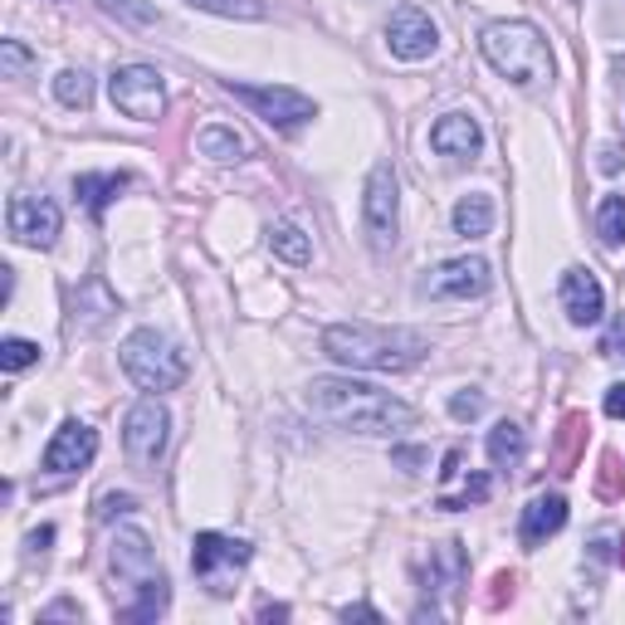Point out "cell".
Returning <instances> with one entry per match:
<instances>
[{
	"label": "cell",
	"instance_id": "17",
	"mask_svg": "<svg viewBox=\"0 0 625 625\" xmlns=\"http://www.w3.org/2000/svg\"><path fill=\"white\" fill-rule=\"evenodd\" d=\"M562 522H567V498H562V494L532 498V504L522 508V522H518L522 548H542L552 532H562Z\"/></svg>",
	"mask_w": 625,
	"mask_h": 625
},
{
	"label": "cell",
	"instance_id": "42",
	"mask_svg": "<svg viewBox=\"0 0 625 625\" xmlns=\"http://www.w3.org/2000/svg\"><path fill=\"white\" fill-rule=\"evenodd\" d=\"M283 616H289V606H265L259 611V621H283Z\"/></svg>",
	"mask_w": 625,
	"mask_h": 625
},
{
	"label": "cell",
	"instance_id": "31",
	"mask_svg": "<svg viewBox=\"0 0 625 625\" xmlns=\"http://www.w3.org/2000/svg\"><path fill=\"white\" fill-rule=\"evenodd\" d=\"M132 508H138V498H132V494H104V498H98V508H94V518L98 522H112V518L132 514Z\"/></svg>",
	"mask_w": 625,
	"mask_h": 625
},
{
	"label": "cell",
	"instance_id": "11",
	"mask_svg": "<svg viewBox=\"0 0 625 625\" xmlns=\"http://www.w3.org/2000/svg\"><path fill=\"white\" fill-rule=\"evenodd\" d=\"M6 225L20 245L30 249H50L60 240V206L50 196H10V211H6Z\"/></svg>",
	"mask_w": 625,
	"mask_h": 625
},
{
	"label": "cell",
	"instance_id": "40",
	"mask_svg": "<svg viewBox=\"0 0 625 625\" xmlns=\"http://www.w3.org/2000/svg\"><path fill=\"white\" fill-rule=\"evenodd\" d=\"M454 474H460V450L445 454V470H440V479H454Z\"/></svg>",
	"mask_w": 625,
	"mask_h": 625
},
{
	"label": "cell",
	"instance_id": "10",
	"mask_svg": "<svg viewBox=\"0 0 625 625\" xmlns=\"http://www.w3.org/2000/svg\"><path fill=\"white\" fill-rule=\"evenodd\" d=\"M386 50L406 64H420L440 50V30L435 20L425 15L420 6H396L391 10V25H386Z\"/></svg>",
	"mask_w": 625,
	"mask_h": 625
},
{
	"label": "cell",
	"instance_id": "4",
	"mask_svg": "<svg viewBox=\"0 0 625 625\" xmlns=\"http://www.w3.org/2000/svg\"><path fill=\"white\" fill-rule=\"evenodd\" d=\"M122 357V371H128L132 381L142 386V391H176L181 381H186V352H181L166 333H157V327H138V333H128V343L118 347Z\"/></svg>",
	"mask_w": 625,
	"mask_h": 625
},
{
	"label": "cell",
	"instance_id": "26",
	"mask_svg": "<svg viewBox=\"0 0 625 625\" xmlns=\"http://www.w3.org/2000/svg\"><path fill=\"white\" fill-rule=\"evenodd\" d=\"M196 10H211V15H225V20H265V0H186Z\"/></svg>",
	"mask_w": 625,
	"mask_h": 625
},
{
	"label": "cell",
	"instance_id": "24",
	"mask_svg": "<svg viewBox=\"0 0 625 625\" xmlns=\"http://www.w3.org/2000/svg\"><path fill=\"white\" fill-rule=\"evenodd\" d=\"M596 235L606 249H621L625 245V196H601L596 206Z\"/></svg>",
	"mask_w": 625,
	"mask_h": 625
},
{
	"label": "cell",
	"instance_id": "22",
	"mask_svg": "<svg viewBox=\"0 0 625 625\" xmlns=\"http://www.w3.org/2000/svg\"><path fill=\"white\" fill-rule=\"evenodd\" d=\"M122 186H128V176H122V172H108V176H78V181H74V196L88 206V215H104V211H108V201L118 196Z\"/></svg>",
	"mask_w": 625,
	"mask_h": 625
},
{
	"label": "cell",
	"instance_id": "3",
	"mask_svg": "<svg viewBox=\"0 0 625 625\" xmlns=\"http://www.w3.org/2000/svg\"><path fill=\"white\" fill-rule=\"evenodd\" d=\"M479 50H484V60L518 88H542L552 78L548 40H542L528 20H498V25H488L479 35Z\"/></svg>",
	"mask_w": 625,
	"mask_h": 625
},
{
	"label": "cell",
	"instance_id": "38",
	"mask_svg": "<svg viewBox=\"0 0 625 625\" xmlns=\"http://www.w3.org/2000/svg\"><path fill=\"white\" fill-rule=\"evenodd\" d=\"M343 621H381V616H377L371 606H347V611H343Z\"/></svg>",
	"mask_w": 625,
	"mask_h": 625
},
{
	"label": "cell",
	"instance_id": "5",
	"mask_svg": "<svg viewBox=\"0 0 625 625\" xmlns=\"http://www.w3.org/2000/svg\"><path fill=\"white\" fill-rule=\"evenodd\" d=\"M362 225H367L371 255H391L396 230H401V181H396L391 162H377L362 191Z\"/></svg>",
	"mask_w": 625,
	"mask_h": 625
},
{
	"label": "cell",
	"instance_id": "35",
	"mask_svg": "<svg viewBox=\"0 0 625 625\" xmlns=\"http://www.w3.org/2000/svg\"><path fill=\"white\" fill-rule=\"evenodd\" d=\"M606 416H616V420H625V381H616L606 391Z\"/></svg>",
	"mask_w": 625,
	"mask_h": 625
},
{
	"label": "cell",
	"instance_id": "27",
	"mask_svg": "<svg viewBox=\"0 0 625 625\" xmlns=\"http://www.w3.org/2000/svg\"><path fill=\"white\" fill-rule=\"evenodd\" d=\"M98 6L108 10V15H118L122 25H138V30H147V25H157V6H147V0H98Z\"/></svg>",
	"mask_w": 625,
	"mask_h": 625
},
{
	"label": "cell",
	"instance_id": "32",
	"mask_svg": "<svg viewBox=\"0 0 625 625\" xmlns=\"http://www.w3.org/2000/svg\"><path fill=\"white\" fill-rule=\"evenodd\" d=\"M616 474H621V460L616 454H601V484H596V494L601 498H621V484H616Z\"/></svg>",
	"mask_w": 625,
	"mask_h": 625
},
{
	"label": "cell",
	"instance_id": "15",
	"mask_svg": "<svg viewBox=\"0 0 625 625\" xmlns=\"http://www.w3.org/2000/svg\"><path fill=\"white\" fill-rule=\"evenodd\" d=\"M562 309L576 327L601 323V313H606V293H601V279L591 274V269H567L562 274Z\"/></svg>",
	"mask_w": 625,
	"mask_h": 625
},
{
	"label": "cell",
	"instance_id": "14",
	"mask_svg": "<svg viewBox=\"0 0 625 625\" xmlns=\"http://www.w3.org/2000/svg\"><path fill=\"white\" fill-rule=\"evenodd\" d=\"M488 283H494V274H488L484 259L464 255V259H445V265L425 279V293L430 299H479V293H488Z\"/></svg>",
	"mask_w": 625,
	"mask_h": 625
},
{
	"label": "cell",
	"instance_id": "41",
	"mask_svg": "<svg viewBox=\"0 0 625 625\" xmlns=\"http://www.w3.org/2000/svg\"><path fill=\"white\" fill-rule=\"evenodd\" d=\"M396 460L411 464V474H416V464H425V454H420V450H396Z\"/></svg>",
	"mask_w": 625,
	"mask_h": 625
},
{
	"label": "cell",
	"instance_id": "30",
	"mask_svg": "<svg viewBox=\"0 0 625 625\" xmlns=\"http://www.w3.org/2000/svg\"><path fill=\"white\" fill-rule=\"evenodd\" d=\"M488 498V474H474L470 484H464V494L460 498H440L435 508H445V514H454V508H470V504H484Z\"/></svg>",
	"mask_w": 625,
	"mask_h": 625
},
{
	"label": "cell",
	"instance_id": "34",
	"mask_svg": "<svg viewBox=\"0 0 625 625\" xmlns=\"http://www.w3.org/2000/svg\"><path fill=\"white\" fill-rule=\"evenodd\" d=\"M601 352H606V357H625V313L611 317V327H606V343H601Z\"/></svg>",
	"mask_w": 625,
	"mask_h": 625
},
{
	"label": "cell",
	"instance_id": "7",
	"mask_svg": "<svg viewBox=\"0 0 625 625\" xmlns=\"http://www.w3.org/2000/svg\"><path fill=\"white\" fill-rule=\"evenodd\" d=\"M230 94L240 98V104H249L269 128H279V132H293V128H303V122L317 118L313 98L299 94V88H283V84H235L230 78Z\"/></svg>",
	"mask_w": 625,
	"mask_h": 625
},
{
	"label": "cell",
	"instance_id": "2",
	"mask_svg": "<svg viewBox=\"0 0 625 625\" xmlns=\"http://www.w3.org/2000/svg\"><path fill=\"white\" fill-rule=\"evenodd\" d=\"M323 352L357 371H411L425 362V333L416 327H381V323H333L323 333Z\"/></svg>",
	"mask_w": 625,
	"mask_h": 625
},
{
	"label": "cell",
	"instance_id": "9",
	"mask_svg": "<svg viewBox=\"0 0 625 625\" xmlns=\"http://www.w3.org/2000/svg\"><path fill=\"white\" fill-rule=\"evenodd\" d=\"M249 542L240 538H225V532H196V542H191V572L206 582L215 596H225L235 582V572L249 562Z\"/></svg>",
	"mask_w": 625,
	"mask_h": 625
},
{
	"label": "cell",
	"instance_id": "13",
	"mask_svg": "<svg viewBox=\"0 0 625 625\" xmlns=\"http://www.w3.org/2000/svg\"><path fill=\"white\" fill-rule=\"evenodd\" d=\"M108 562H112V572H118V582H128L132 591L147 586L152 576H162L152 542H147V532H138V528H118V538H112V548H108Z\"/></svg>",
	"mask_w": 625,
	"mask_h": 625
},
{
	"label": "cell",
	"instance_id": "43",
	"mask_svg": "<svg viewBox=\"0 0 625 625\" xmlns=\"http://www.w3.org/2000/svg\"><path fill=\"white\" fill-rule=\"evenodd\" d=\"M621 567H625V538H621Z\"/></svg>",
	"mask_w": 625,
	"mask_h": 625
},
{
	"label": "cell",
	"instance_id": "6",
	"mask_svg": "<svg viewBox=\"0 0 625 625\" xmlns=\"http://www.w3.org/2000/svg\"><path fill=\"white\" fill-rule=\"evenodd\" d=\"M108 94H112V108L132 122H157L166 108V84L152 64H122V69H112Z\"/></svg>",
	"mask_w": 625,
	"mask_h": 625
},
{
	"label": "cell",
	"instance_id": "12",
	"mask_svg": "<svg viewBox=\"0 0 625 625\" xmlns=\"http://www.w3.org/2000/svg\"><path fill=\"white\" fill-rule=\"evenodd\" d=\"M98 454V430L84 425V420H64L60 430H54L50 450H44V470L50 474H78L88 470Z\"/></svg>",
	"mask_w": 625,
	"mask_h": 625
},
{
	"label": "cell",
	"instance_id": "37",
	"mask_svg": "<svg viewBox=\"0 0 625 625\" xmlns=\"http://www.w3.org/2000/svg\"><path fill=\"white\" fill-rule=\"evenodd\" d=\"M601 172H621V147H601Z\"/></svg>",
	"mask_w": 625,
	"mask_h": 625
},
{
	"label": "cell",
	"instance_id": "21",
	"mask_svg": "<svg viewBox=\"0 0 625 625\" xmlns=\"http://www.w3.org/2000/svg\"><path fill=\"white\" fill-rule=\"evenodd\" d=\"M201 157H215V162H240V157L249 152V142L240 138L235 128H225V122H211V128H201Z\"/></svg>",
	"mask_w": 625,
	"mask_h": 625
},
{
	"label": "cell",
	"instance_id": "25",
	"mask_svg": "<svg viewBox=\"0 0 625 625\" xmlns=\"http://www.w3.org/2000/svg\"><path fill=\"white\" fill-rule=\"evenodd\" d=\"M54 98H60L64 108L84 112L88 104H94V78H88V69H64L60 78H54Z\"/></svg>",
	"mask_w": 625,
	"mask_h": 625
},
{
	"label": "cell",
	"instance_id": "16",
	"mask_svg": "<svg viewBox=\"0 0 625 625\" xmlns=\"http://www.w3.org/2000/svg\"><path fill=\"white\" fill-rule=\"evenodd\" d=\"M430 147H435L440 157H479V147H484V132H479V122L470 118V112H445V118L430 128Z\"/></svg>",
	"mask_w": 625,
	"mask_h": 625
},
{
	"label": "cell",
	"instance_id": "18",
	"mask_svg": "<svg viewBox=\"0 0 625 625\" xmlns=\"http://www.w3.org/2000/svg\"><path fill=\"white\" fill-rule=\"evenodd\" d=\"M112 313H118V299L108 293L104 279H88L84 289L74 293V327H78V333H98Z\"/></svg>",
	"mask_w": 625,
	"mask_h": 625
},
{
	"label": "cell",
	"instance_id": "39",
	"mask_svg": "<svg viewBox=\"0 0 625 625\" xmlns=\"http://www.w3.org/2000/svg\"><path fill=\"white\" fill-rule=\"evenodd\" d=\"M50 542H54V528H40V532H30V548H35V552H44V548H50Z\"/></svg>",
	"mask_w": 625,
	"mask_h": 625
},
{
	"label": "cell",
	"instance_id": "19",
	"mask_svg": "<svg viewBox=\"0 0 625 625\" xmlns=\"http://www.w3.org/2000/svg\"><path fill=\"white\" fill-rule=\"evenodd\" d=\"M522 454H528V430L518 420H498L488 430V460H494V470H514V464H522Z\"/></svg>",
	"mask_w": 625,
	"mask_h": 625
},
{
	"label": "cell",
	"instance_id": "8",
	"mask_svg": "<svg viewBox=\"0 0 625 625\" xmlns=\"http://www.w3.org/2000/svg\"><path fill=\"white\" fill-rule=\"evenodd\" d=\"M166 430H172V416H166V406L157 401V396H142L128 411V420H122V445H128V460L138 464L142 474H152L157 460H162Z\"/></svg>",
	"mask_w": 625,
	"mask_h": 625
},
{
	"label": "cell",
	"instance_id": "23",
	"mask_svg": "<svg viewBox=\"0 0 625 625\" xmlns=\"http://www.w3.org/2000/svg\"><path fill=\"white\" fill-rule=\"evenodd\" d=\"M269 249H274V255L283 259V265H309V259H313L309 235H303L299 225H289V220L269 225Z\"/></svg>",
	"mask_w": 625,
	"mask_h": 625
},
{
	"label": "cell",
	"instance_id": "36",
	"mask_svg": "<svg viewBox=\"0 0 625 625\" xmlns=\"http://www.w3.org/2000/svg\"><path fill=\"white\" fill-rule=\"evenodd\" d=\"M64 616H78V621H84V611H78L74 601H60V606H50V611H44V621H64Z\"/></svg>",
	"mask_w": 625,
	"mask_h": 625
},
{
	"label": "cell",
	"instance_id": "29",
	"mask_svg": "<svg viewBox=\"0 0 625 625\" xmlns=\"http://www.w3.org/2000/svg\"><path fill=\"white\" fill-rule=\"evenodd\" d=\"M40 362V343H25V337H6L0 343V367L6 371H25Z\"/></svg>",
	"mask_w": 625,
	"mask_h": 625
},
{
	"label": "cell",
	"instance_id": "28",
	"mask_svg": "<svg viewBox=\"0 0 625 625\" xmlns=\"http://www.w3.org/2000/svg\"><path fill=\"white\" fill-rule=\"evenodd\" d=\"M30 69H35V54L20 40H0V78H25Z\"/></svg>",
	"mask_w": 625,
	"mask_h": 625
},
{
	"label": "cell",
	"instance_id": "1",
	"mask_svg": "<svg viewBox=\"0 0 625 625\" xmlns=\"http://www.w3.org/2000/svg\"><path fill=\"white\" fill-rule=\"evenodd\" d=\"M303 401L317 420H327L337 430H357V435H396V430L416 425V406L352 377H313Z\"/></svg>",
	"mask_w": 625,
	"mask_h": 625
},
{
	"label": "cell",
	"instance_id": "33",
	"mask_svg": "<svg viewBox=\"0 0 625 625\" xmlns=\"http://www.w3.org/2000/svg\"><path fill=\"white\" fill-rule=\"evenodd\" d=\"M479 411H484V396L479 391H454L450 396V416L454 420H474Z\"/></svg>",
	"mask_w": 625,
	"mask_h": 625
},
{
	"label": "cell",
	"instance_id": "20",
	"mask_svg": "<svg viewBox=\"0 0 625 625\" xmlns=\"http://www.w3.org/2000/svg\"><path fill=\"white\" fill-rule=\"evenodd\" d=\"M494 230V201L488 196H460V206H454V235H464V240H479V235Z\"/></svg>",
	"mask_w": 625,
	"mask_h": 625
}]
</instances>
